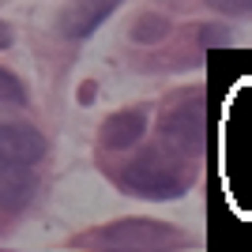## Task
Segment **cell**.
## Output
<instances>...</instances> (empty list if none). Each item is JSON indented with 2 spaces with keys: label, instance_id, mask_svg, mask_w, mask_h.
Returning <instances> with one entry per match:
<instances>
[{
  "label": "cell",
  "instance_id": "52a82bcc",
  "mask_svg": "<svg viewBox=\"0 0 252 252\" xmlns=\"http://www.w3.org/2000/svg\"><path fill=\"white\" fill-rule=\"evenodd\" d=\"M15 105H27V91L11 72L0 68V109H15Z\"/></svg>",
  "mask_w": 252,
  "mask_h": 252
},
{
  "label": "cell",
  "instance_id": "6da1fadb",
  "mask_svg": "<svg viewBox=\"0 0 252 252\" xmlns=\"http://www.w3.org/2000/svg\"><path fill=\"white\" fill-rule=\"evenodd\" d=\"M121 185L128 192H136L143 200H173L189 189V173L181 166L177 155L169 151H151V155L136 158L132 166L121 173Z\"/></svg>",
  "mask_w": 252,
  "mask_h": 252
},
{
  "label": "cell",
  "instance_id": "5b68a950",
  "mask_svg": "<svg viewBox=\"0 0 252 252\" xmlns=\"http://www.w3.org/2000/svg\"><path fill=\"white\" fill-rule=\"evenodd\" d=\"M147 132V117L139 113V109H128V113H117L105 121L102 128V147L109 151H125V147H136L139 139Z\"/></svg>",
  "mask_w": 252,
  "mask_h": 252
},
{
  "label": "cell",
  "instance_id": "8992f818",
  "mask_svg": "<svg viewBox=\"0 0 252 252\" xmlns=\"http://www.w3.org/2000/svg\"><path fill=\"white\" fill-rule=\"evenodd\" d=\"M113 8H117V0H79L75 8L64 11V23H61V27H64L68 38H83V34H91Z\"/></svg>",
  "mask_w": 252,
  "mask_h": 252
},
{
  "label": "cell",
  "instance_id": "3957f363",
  "mask_svg": "<svg viewBox=\"0 0 252 252\" xmlns=\"http://www.w3.org/2000/svg\"><path fill=\"white\" fill-rule=\"evenodd\" d=\"M166 139L173 143V151H200L203 143V102H185L181 109L166 117Z\"/></svg>",
  "mask_w": 252,
  "mask_h": 252
},
{
  "label": "cell",
  "instance_id": "30bf717a",
  "mask_svg": "<svg viewBox=\"0 0 252 252\" xmlns=\"http://www.w3.org/2000/svg\"><path fill=\"white\" fill-rule=\"evenodd\" d=\"M8 45H11V31L0 23V49H8Z\"/></svg>",
  "mask_w": 252,
  "mask_h": 252
},
{
  "label": "cell",
  "instance_id": "9c48e42d",
  "mask_svg": "<svg viewBox=\"0 0 252 252\" xmlns=\"http://www.w3.org/2000/svg\"><path fill=\"white\" fill-rule=\"evenodd\" d=\"M215 11H226V15H249L252 0H207Z\"/></svg>",
  "mask_w": 252,
  "mask_h": 252
},
{
  "label": "cell",
  "instance_id": "ba28073f",
  "mask_svg": "<svg viewBox=\"0 0 252 252\" xmlns=\"http://www.w3.org/2000/svg\"><path fill=\"white\" fill-rule=\"evenodd\" d=\"M166 19H158V15H143L139 19V31H136V42H158V38H166Z\"/></svg>",
  "mask_w": 252,
  "mask_h": 252
},
{
  "label": "cell",
  "instance_id": "277c9868",
  "mask_svg": "<svg viewBox=\"0 0 252 252\" xmlns=\"http://www.w3.org/2000/svg\"><path fill=\"white\" fill-rule=\"evenodd\" d=\"M38 181H34L31 166H19V162H0V207L4 211H19L31 203Z\"/></svg>",
  "mask_w": 252,
  "mask_h": 252
},
{
  "label": "cell",
  "instance_id": "7a4b0ae2",
  "mask_svg": "<svg viewBox=\"0 0 252 252\" xmlns=\"http://www.w3.org/2000/svg\"><path fill=\"white\" fill-rule=\"evenodd\" d=\"M45 136L31 125L19 121H0V162H19V166H34L45 158Z\"/></svg>",
  "mask_w": 252,
  "mask_h": 252
}]
</instances>
